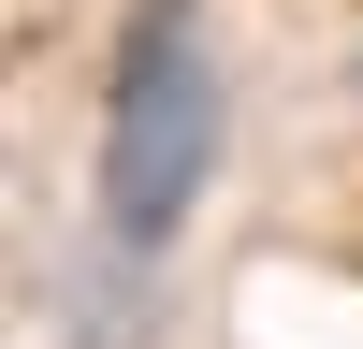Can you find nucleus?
<instances>
[{
	"mask_svg": "<svg viewBox=\"0 0 363 349\" xmlns=\"http://www.w3.org/2000/svg\"><path fill=\"white\" fill-rule=\"evenodd\" d=\"M218 174V58H203V0H145L102 87V218L116 248H160Z\"/></svg>",
	"mask_w": 363,
	"mask_h": 349,
	"instance_id": "1",
	"label": "nucleus"
}]
</instances>
